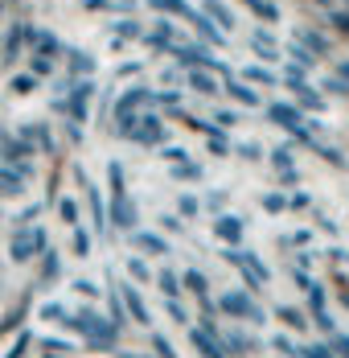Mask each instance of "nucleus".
Returning <instances> with one entry per match:
<instances>
[{"label": "nucleus", "mask_w": 349, "mask_h": 358, "mask_svg": "<svg viewBox=\"0 0 349 358\" xmlns=\"http://www.w3.org/2000/svg\"><path fill=\"white\" fill-rule=\"evenodd\" d=\"M37 243H41V235H37V231H29L25 239H17V243H13V255H17V259H29Z\"/></svg>", "instance_id": "f257e3e1"}, {"label": "nucleus", "mask_w": 349, "mask_h": 358, "mask_svg": "<svg viewBox=\"0 0 349 358\" xmlns=\"http://www.w3.org/2000/svg\"><path fill=\"white\" fill-rule=\"evenodd\" d=\"M8 87H13V91H17V95H25V91H34V78H25V74H21V78H13V83H8Z\"/></svg>", "instance_id": "f03ea898"}, {"label": "nucleus", "mask_w": 349, "mask_h": 358, "mask_svg": "<svg viewBox=\"0 0 349 358\" xmlns=\"http://www.w3.org/2000/svg\"><path fill=\"white\" fill-rule=\"evenodd\" d=\"M41 50H50V54L58 50V41H54V34H41Z\"/></svg>", "instance_id": "7ed1b4c3"}]
</instances>
